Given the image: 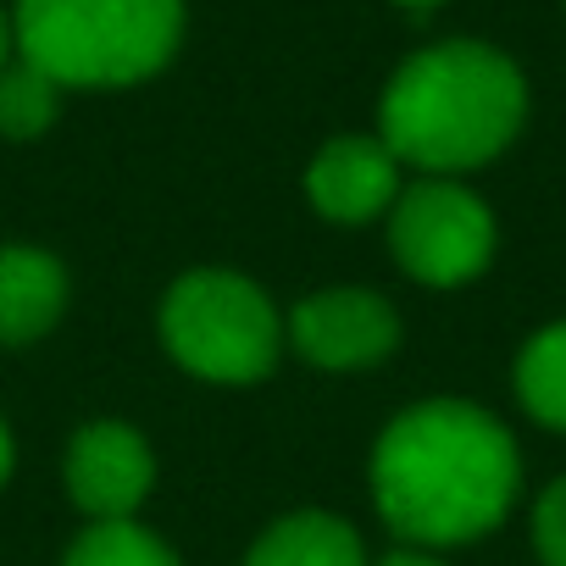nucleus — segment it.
I'll return each instance as SVG.
<instances>
[{
    "mask_svg": "<svg viewBox=\"0 0 566 566\" xmlns=\"http://www.w3.org/2000/svg\"><path fill=\"white\" fill-rule=\"evenodd\" d=\"M522 483L511 433L467 400L400 411L373 450V500L411 544H472L505 522Z\"/></svg>",
    "mask_w": 566,
    "mask_h": 566,
    "instance_id": "nucleus-1",
    "label": "nucleus"
},
{
    "mask_svg": "<svg viewBox=\"0 0 566 566\" xmlns=\"http://www.w3.org/2000/svg\"><path fill=\"white\" fill-rule=\"evenodd\" d=\"M527 117L516 62L478 40H444L400 62L384 90V145L422 172H467L494 161Z\"/></svg>",
    "mask_w": 566,
    "mask_h": 566,
    "instance_id": "nucleus-2",
    "label": "nucleus"
},
{
    "mask_svg": "<svg viewBox=\"0 0 566 566\" xmlns=\"http://www.w3.org/2000/svg\"><path fill=\"white\" fill-rule=\"evenodd\" d=\"M184 0H18L12 40L62 90H123L167 67Z\"/></svg>",
    "mask_w": 566,
    "mask_h": 566,
    "instance_id": "nucleus-3",
    "label": "nucleus"
},
{
    "mask_svg": "<svg viewBox=\"0 0 566 566\" xmlns=\"http://www.w3.org/2000/svg\"><path fill=\"white\" fill-rule=\"evenodd\" d=\"M161 345L178 367L211 384H255L277 361V312L250 277L200 266L161 301Z\"/></svg>",
    "mask_w": 566,
    "mask_h": 566,
    "instance_id": "nucleus-4",
    "label": "nucleus"
},
{
    "mask_svg": "<svg viewBox=\"0 0 566 566\" xmlns=\"http://www.w3.org/2000/svg\"><path fill=\"white\" fill-rule=\"evenodd\" d=\"M389 250L417 283L450 290V283H467L489 266L494 217L467 184L422 178L389 206Z\"/></svg>",
    "mask_w": 566,
    "mask_h": 566,
    "instance_id": "nucleus-5",
    "label": "nucleus"
},
{
    "mask_svg": "<svg viewBox=\"0 0 566 566\" xmlns=\"http://www.w3.org/2000/svg\"><path fill=\"white\" fill-rule=\"evenodd\" d=\"M290 345L328 373L378 367L400 345V317L373 290H323L290 312Z\"/></svg>",
    "mask_w": 566,
    "mask_h": 566,
    "instance_id": "nucleus-6",
    "label": "nucleus"
},
{
    "mask_svg": "<svg viewBox=\"0 0 566 566\" xmlns=\"http://www.w3.org/2000/svg\"><path fill=\"white\" fill-rule=\"evenodd\" d=\"M156 483V455L128 422H90L67 444V494L90 522H134Z\"/></svg>",
    "mask_w": 566,
    "mask_h": 566,
    "instance_id": "nucleus-7",
    "label": "nucleus"
},
{
    "mask_svg": "<svg viewBox=\"0 0 566 566\" xmlns=\"http://www.w3.org/2000/svg\"><path fill=\"white\" fill-rule=\"evenodd\" d=\"M306 195L328 222H373L400 200V156L373 134H339L317 150L306 172Z\"/></svg>",
    "mask_w": 566,
    "mask_h": 566,
    "instance_id": "nucleus-8",
    "label": "nucleus"
},
{
    "mask_svg": "<svg viewBox=\"0 0 566 566\" xmlns=\"http://www.w3.org/2000/svg\"><path fill=\"white\" fill-rule=\"evenodd\" d=\"M67 312V272L51 250H0V345H34Z\"/></svg>",
    "mask_w": 566,
    "mask_h": 566,
    "instance_id": "nucleus-9",
    "label": "nucleus"
},
{
    "mask_svg": "<svg viewBox=\"0 0 566 566\" xmlns=\"http://www.w3.org/2000/svg\"><path fill=\"white\" fill-rule=\"evenodd\" d=\"M244 566H367V549H361V538L345 516L295 511V516L272 522L250 544Z\"/></svg>",
    "mask_w": 566,
    "mask_h": 566,
    "instance_id": "nucleus-10",
    "label": "nucleus"
},
{
    "mask_svg": "<svg viewBox=\"0 0 566 566\" xmlns=\"http://www.w3.org/2000/svg\"><path fill=\"white\" fill-rule=\"evenodd\" d=\"M516 395L522 406L544 422L566 433V323L533 334L516 356Z\"/></svg>",
    "mask_w": 566,
    "mask_h": 566,
    "instance_id": "nucleus-11",
    "label": "nucleus"
},
{
    "mask_svg": "<svg viewBox=\"0 0 566 566\" xmlns=\"http://www.w3.org/2000/svg\"><path fill=\"white\" fill-rule=\"evenodd\" d=\"M62 112V84L45 78L34 62L0 67V134L7 139H40Z\"/></svg>",
    "mask_w": 566,
    "mask_h": 566,
    "instance_id": "nucleus-12",
    "label": "nucleus"
},
{
    "mask_svg": "<svg viewBox=\"0 0 566 566\" xmlns=\"http://www.w3.org/2000/svg\"><path fill=\"white\" fill-rule=\"evenodd\" d=\"M67 566H178V555L139 522H90L73 538Z\"/></svg>",
    "mask_w": 566,
    "mask_h": 566,
    "instance_id": "nucleus-13",
    "label": "nucleus"
},
{
    "mask_svg": "<svg viewBox=\"0 0 566 566\" xmlns=\"http://www.w3.org/2000/svg\"><path fill=\"white\" fill-rule=\"evenodd\" d=\"M533 544L544 566H566V478H555L533 505Z\"/></svg>",
    "mask_w": 566,
    "mask_h": 566,
    "instance_id": "nucleus-14",
    "label": "nucleus"
},
{
    "mask_svg": "<svg viewBox=\"0 0 566 566\" xmlns=\"http://www.w3.org/2000/svg\"><path fill=\"white\" fill-rule=\"evenodd\" d=\"M384 566H444V560H433V555H422V549H400V555H389Z\"/></svg>",
    "mask_w": 566,
    "mask_h": 566,
    "instance_id": "nucleus-15",
    "label": "nucleus"
},
{
    "mask_svg": "<svg viewBox=\"0 0 566 566\" xmlns=\"http://www.w3.org/2000/svg\"><path fill=\"white\" fill-rule=\"evenodd\" d=\"M7 478H12V433L0 422V489H7Z\"/></svg>",
    "mask_w": 566,
    "mask_h": 566,
    "instance_id": "nucleus-16",
    "label": "nucleus"
},
{
    "mask_svg": "<svg viewBox=\"0 0 566 566\" xmlns=\"http://www.w3.org/2000/svg\"><path fill=\"white\" fill-rule=\"evenodd\" d=\"M7 51H12V23H7V12H0V67H7Z\"/></svg>",
    "mask_w": 566,
    "mask_h": 566,
    "instance_id": "nucleus-17",
    "label": "nucleus"
},
{
    "mask_svg": "<svg viewBox=\"0 0 566 566\" xmlns=\"http://www.w3.org/2000/svg\"><path fill=\"white\" fill-rule=\"evenodd\" d=\"M400 7H439V0H400Z\"/></svg>",
    "mask_w": 566,
    "mask_h": 566,
    "instance_id": "nucleus-18",
    "label": "nucleus"
}]
</instances>
